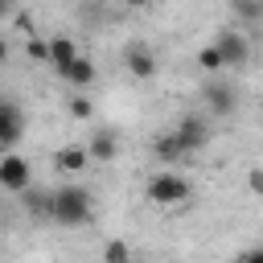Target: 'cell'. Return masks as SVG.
Returning <instances> with one entry per match:
<instances>
[{
  "label": "cell",
  "instance_id": "1",
  "mask_svg": "<svg viewBox=\"0 0 263 263\" xmlns=\"http://www.w3.org/2000/svg\"><path fill=\"white\" fill-rule=\"evenodd\" d=\"M49 218L62 222V226H86V222H90V193H86L82 185H62V189L53 193Z\"/></svg>",
  "mask_w": 263,
  "mask_h": 263
},
{
  "label": "cell",
  "instance_id": "2",
  "mask_svg": "<svg viewBox=\"0 0 263 263\" xmlns=\"http://www.w3.org/2000/svg\"><path fill=\"white\" fill-rule=\"evenodd\" d=\"M189 193H193V185H189L181 173H173V168H164V173H156V177L148 181V201L160 205V210L189 201Z\"/></svg>",
  "mask_w": 263,
  "mask_h": 263
},
{
  "label": "cell",
  "instance_id": "3",
  "mask_svg": "<svg viewBox=\"0 0 263 263\" xmlns=\"http://www.w3.org/2000/svg\"><path fill=\"white\" fill-rule=\"evenodd\" d=\"M29 181H33L29 160L16 156V152H4V156H0V189H8V193H29Z\"/></svg>",
  "mask_w": 263,
  "mask_h": 263
},
{
  "label": "cell",
  "instance_id": "4",
  "mask_svg": "<svg viewBox=\"0 0 263 263\" xmlns=\"http://www.w3.org/2000/svg\"><path fill=\"white\" fill-rule=\"evenodd\" d=\"M25 136V111L16 107V99L0 95V148H12Z\"/></svg>",
  "mask_w": 263,
  "mask_h": 263
},
{
  "label": "cell",
  "instance_id": "5",
  "mask_svg": "<svg viewBox=\"0 0 263 263\" xmlns=\"http://www.w3.org/2000/svg\"><path fill=\"white\" fill-rule=\"evenodd\" d=\"M214 45H218V53H222L226 66H247V58H251V41L238 29H218Z\"/></svg>",
  "mask_w": 263,
  "mask_h": 263
},
{
  "label": "cell",
  "instance_id": "6",
  "mask_svg": "<svg viewBox=\"0 0 263 263\" xmlns=\"http://www.w3.org/2000/svg\"><path fill=\"white\" fill-rule=\"evenodd\" d=\"M177 144H181V152H197V148H205V140H210V132H205V123L197 119V115H185L181 123H177Z\"/></svg>",
  "mask_w": 263,
  "mask_h": 263
},
{
  "label": "cell",
  "instance_id": "7",
  "mask_svg": "<svg viewBox=\"0 0 263 263\" xmlns=\"http://www.w3.org/2000/svg\"><path fill=\"white\" fill-rule=\"evenodd\" d=\"M82 53H78V45L66 37V33H58V37H49V66L58 70V74H66L74 62H78Z\"/></svg>",
  "mask_w": 263,
  "mask_h": 263
},
{
  "label": "cell",
  "instance_id": "8",
  "mask_svg": "<svg viewBox=\"0 0 263 263\" xmlns=\"http://www.w3.org/2000/svg\"><path fill=\"white\" fill-rule=\"evenodd\" d=\"M123 62H127V70H132L136 78H152V74H156V53H152L148 45H140V41H132V45L123 49Z\"/></svg>",
  "mask_w": 263,
  "mask_h": 263
},
{
  "label": "cell",
  "instance_id": "9",
  "mask_svg": "<svg viewBox=\"0 0 263 263\" xmlns=\"http://www.w3.org/2000/svg\"><path fill=\"white\" fill-rule=\"evenodd\" d=\"M86 152H90V160H99V164H111L115 160V152H119V140H115V132H95L90 140H86Z\"/></svg>",
  "mask_w": 263,
  "mask_h": 263
},
{
  "label": "cell",
  "instance_id": "10",
  "mask_svg": "<svg viewBox=\"0 0 263 263\" xmlns=\"http://www.w3.org/2000/svg\"><path fill=\"white\" fill-rule=\"evenodd\" d=\"M53 164H58L62 173H82V168L90 164V152H86L82 144H66V148L53 152Z\"/></svg>",
  "mask_w": 263,
  "mask_h": 263
},
{
  "label": "cell",
  "instance_id": "11",
  "mask_svg": "<svg viewBox=\"0 0 263 263\" xmlns=\"http://www.w3.org/2000/svg\"><path fill=\"white\" fill-rule=\"evenodd\" d=\"M205 99H210V111H214V115H230V111H234V90L222 86V82L205 86Z\"/></svg>",
  "mask_w": 263,
  "mask_h": 263
},
{
  "label": "cell",
  "instance_id": "12",
  "mask_svg": "<svg viewBox=\"0 0 263 263\" xmlns=\"http://www.w3.org/2000/svg\"><path fill=\"white\" fill-rule=\"evenodd\" d=\"M95 74H99V70H95V62H90V58H78L62 78H66L70 86H78V90H82V86H90V82H95Z\"/></svg>",
  "mask_w": 263,
  "mask_h": 263
},
{
  "label": "cell",
  "instance_id": "13",
  "mask_svg": "<svg viewBox=\"0 0 263 263\" xmlns=\"http://www.w3.org/2000/svg\"><path fill=\"white\" fill-rule=\"evenodd\" d=\"M152 152H156V160H164V164H173V160H181V156H185L173 132H164V136H156V140H152Z\"/></svg>",
  "mask_w": 263,
  "mask_h": 263
},
{
  "label": "cell",
  "instance_id": "14",
  "mask_svg": "<svg viewBox=\"0 0 263 263\" xmlns=\"http://www.w3.org/2000/svg\"><path fill=\"white\" fill-rule=\"evenodd\" d=\"M197 66H201L205 74H218V70H226V62H222V53H218V45H214V41L197 49Z\"/></svg>",
  "mask_w": 263,
  "mask_h": 263
},
{
  "label": "cell",
  "instance_id": "15",
  "mask_svg": "<svg viewBox=\"0 0 263 263\" xmlns=\"http://www.w3.org/2000/svg\"><path fill=\"white\" fill-rule=\"evenodd\" d=\"M103 263H132V251H127V242H107V251H103Z\"/></svg>",
  "mask_w": 263,
  "mask_h": 263
},
{
  "label": "cell",
  "instance_id": "16",
  "mask_svg": "<svg viewBox=\"0 0 263 263\" xmlns=\"http://www.w3.org/2000/svg\"><path fill=\"white\" fill-rule=\"evenodd\" d=\"M234 12L247 21H263V4H255V0H234Z\"/></svg>",
  "mask_w": 263,
  "mask_h": 263
},
{
  "label": "cell",
  "instance_id": "17",
  "mask_svg": "<svg viewBox=\"0 0 263 263\" xmlns=\"http://www.w3.org/2000/svg\"><path fill=\"white\" fill-rule=\"evenodd\" d=\"M25 49H29V58H33V62H49V41L29 37V45H25Z\"/></svg>",
  "mask_w": 263,
  "mask_h": 263
},
{
  "label": "cell",
  "instance_id": "18",
  "mask_svg": "<svg viewBox=\"0 0 263 263\" xmlns=\"http://www.w3.org/2000/svg\"><path fill=\"white\" fill-rule=\"evenodd\" d=\"M66 107H70V115H74V119H90V115H95V107H90V99H82V95H78V99H70Z\"/></svg>",
  "mask_w": 263,
  "mask_h": 263
},
{
  "label": "cell",
  "instance_id": "19",
  "mask_svg": "<svg viewBox=\"0 0 263 263\" xmlns=\"http://www.w3.org/2000/svg\"><path fill=\"white\" fill-rule=\"evenodd\" d=\"M247 185H251V193L263 197V168H251V173H247Z\"/></svg>",
  "mask_w": 263,
  "mask_h": 263
},
{
  "label": "cell",
  "instance_id": "20",
  "mask_svg": "<svg viewBox=\"0 0 263 263\" xmlns=\"http://www.w3.org/2000/svg\"><path fill=\"white\" fill-rule=\"evenodd\" d=\"M234 263H263V247H251V251H242Z\"/></svg>",
  "mask_w": 263,
  "mask_h": 263
},
{
  "label": "cell",
  "instance_id": "21",
  "mask_svg": "<svg viewBox=\"0 0 263 263\" xmlns=\"http://www.w3.org/2000/svg\"><path fill=\"white\" fill-rule=\"evenodd\" d=\"M4 62H8V41L0 37V66H4Z\"/></svg>",
  "mask_w": 263,
  "mask_h": 263
},
{
  "label": "cell",
  "instance_id": "22",
  "mask_svg": "<svg viewBox=\"0 0 263 263\" xmlns=\"http://www.w3.org/2000/svg\"><path fill=\"white\" fill-rule=\"evenodd\" d=\"M8 12H12V4H8V0H0V16H8Z\"/></svg>",
  "mask_w": 263,
  "mask_h": 263
}]
</instances>
